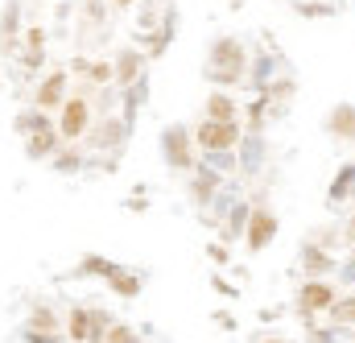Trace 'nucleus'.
Segmentation results:
<instances>
[{
	"label": "nucleus",
	"instance_id": "1",
	"mask_svg": "<svg viewBox=\"0 0 355 343\" xmlns=\"http://www.w3.org/2000/svg\"><path fill=\"white\" fill-rule=\"evenodd\" d=\"M244 75V46L236 37H219L211 46V62H207V79L215 83H236Z\"/></svg>",
	"mask_w": 355,
	"mask_h": 343
},
{
	"label": "nucleus",
	"instance_id": "2",
	"mask_svg": "<svg viewBox=\"0 0 355 343\" xmlns=\"http://www.w3.org/2000/svg\"><path fill=\"white\" fill-rule=\"evenodd\" d=\"M194 137H198V145H202V149L223 153V149H232V145L240 141V124H236V120H202Z\"/></svg>",
	"mask_w": 355,
	"mask_h": 343
},
{
	"label": "nucleus",
	"instance_id": "3",
	"mask_svg": "<svg viewBox=\"0 0 355 343\" xmlns=\"http://www.w3.org/2000/svg\"><path fill=\"white\" fill-rule=\"evenodd\" d=\"M162 149H166V162H170L174 170H190V166H194V158H190V141H186V128H182V124H170V128H166Z\"/></svg>",
	"mask_w": 355,
	"mask_h": 343
},
{
	"label": "nucleus",
	"instance_id": "4",
	"mask_svg": "<svg viewBox=\"0 0 355 343\" xmlns=\"http://www.w3.org/2000/svg\"><path fill=\"white\" fill-rule=\"evenodd\" d=\"M297 306H302V315L331 310V306H335V285H327V281H306L302 294H297Z\"/></svg>",
	"mask_w": 355,
	"mask_h": 343
},
{
	"label": "nucleus",
	"instance_id": "5",
	"mask_svg": "<svg viewBox=\"0 0 355 343\" xmlns=\"http://www.w3.org/2000/svg\"><path fill=\"white\" fill-rule=\"evenodd\" d=\"M58 133H62L67 141H75V137H83V133H87V103H83V99H67V103H62Z\"/></svg>",
	"mask_w": 355,
	"mask_h": 343
},
{
	"label": "nucleus",
	"instance_id": "6",
	"mask_svg": "<svg viewBox=\"0 0 355 343\" xmlns=\"http://www.w3.org/2000/svg\"><path fill=\"white\" fill-rule=\"evenodd\" d=\"M272 236H277V219H272L268 211H252V215H248V249L261 253Z\"/></svg>",
	"mask_w": 355,
	"mask_h": 343
},
{
	"label": "nucleus",
	"instance_id": "7",
	"mask_svg": "<svg viewBox=\"0 0 355 343\" xmlns=\"http://www.w3.org/2000/svg\"><path fill=\"white\" fill-rule=\"evenodd\" d=\"M62 91H67V75L54 71L46 83L37 87V108H54V103H62Z\"/></svg>",
	"mask_w": 355,
	"mask_h": 343
},
{
	"label": "nucleus",
	"instance_id": "8",
	"mask_svg": "<svg viewBox=\"0 0 355 343\" xmlns=\"http://www.w3.org/2000/svg\"><path fill=\"white\" fill-rule=\"evenodd\" d=\"M335 137H355V108L352 103H339L335 112H331V124H327Z\"/></svg>",
	"mask_w": 355,
	"mask_h": 343
},
{
	"label": "nucleus",
	"instance_id": "9",
	"mask_svg": "<svg viewBox=\"0 0 355 343\" xmlns=\"http://www.w3.org/2000/svg\"><path fill=\"white\" fill-rule=\"evenodd\" d=\"M67 327H71V340H91V335H99V331H95V315H91V310H71Z\"/></svg>",
	"mask_w": 355,
	"mask_h": 343
},
{
	"label": "nucleus",
	"instance_id": "10",
	"mask_svg": "<svg viewBox=\"0 0 355 343\" xmlns=\"http://www.w3.org/2000/svg\"><path fill=\"white\" fill-rule=\"evenodd\" d=\"M207 120H236V99L232 95H211L207 99Z\"/></svg>",
	"mask_w": 355,
	"mask_h": 343
},
{
	"label": "nucleus",
	"instance_id": "11",
	"mask_svg": "<svg viewBox=\"0 0 355 343\" xmlns=\"http://www.w3.org/2000/svg\"><path fill=\"white\" fill-rule=\"evenodd\" d=\"M50 149H54V128H50V124H46V128H33V133H29V153H33V158H46Z\"/></svg>",
	"mask_w": 355,
	"mask_h": 343
},
{
	"label": "nucleus",
	"instance_id": "12",
	"mask_svg": "<svg viewBox=\"0 0 355 343\" xmlns=\"http://www.w3.org/2000/svg\"><path fill=\"white\" fill-rule=\"evenodd\" d=\"M112 290H116L120 298H137V294H141V277H132V273H120V269H116V273H112Z\"/></svg>",
	"mask_w": 355,
	"mask_h": 343
},
{
	"label": "nucleus",
	"instance_id": "13",
	"mask_svg": "<svg viewBox=\"0 0 355 343\" xmlns=\"http://www.w3.org/2000/svg\"><path fill=\"white\" fill-rule=\"evenodd\" d=\"M352 182H355V166H343V170H339V178L331 182V203H339L343 194H352Z\"/></svg>",
	"mask_w": 355,
	"mask_h": 343
},
{
	"label": "nucleus",
	"instance_id": "14",
	"mask_svg": "<svg viewBox=\"0 0 355 343\" xmlns=\"http://www.w3.org/2000/svg\"><path fill=\"white\" fill-rule=\"evenodd\" d=\"M331 315H335V323H343V327H355V298H339V302L331 306Z\"/></svg>",
	"mask_w": 355,
	"mask_h": 343
},
{
	"label": "nucleus",
	"instance_id": "15",
	"mask_svg": "<svg viewBox=\"0 0 355 343\" xmlns=\"http://www.w3.org/2000/svg\"><path fill=\"white\" fill-rule=\"evenodd\" d=\"M137 71H141V54H120V83H132L137 79Z\"/></svg>",
	"mask_w": 355,
	"mask_h": 343
},
{
	"label": "nucleus",
	"instance_id": "16",
	"mask_svg": "<svg viewBox=\"0 0 355 343\" xmlns=\"http://www.w3.org/2000/svg\"><path fill=\"white\" fill-rule=\"evenodd\" d=\"M215 182H219V178L211 170H198L194 174V194H198V199H211V194H215Z\"/></svg>",
	"mask_w": 355,
	"mask_h": 343
},
{
	"label": "nucleus",
	"instance_id": "17",
	"mask_svg": "<svg viewBox=\"0 0 355 343\" xmlns=\"http://www.w3.org/2000/svg\"><path fill=\"white\" fill-rule=\"evenodd\" d=\"M331 265H335V260L327 257L322 249H310V253H306V269H310V273H327Z\"/></svg>",
	"mask_w": 355,
	"mask_h": 343
},
{
	"label": "nucleus",
	"instance_id": "18",
	"mask_svg": "<svg viewBox=\"0 0 355 343\" xmlns=\"http://www.w3.org/2000/svg\"><path fill=\"white\" fill-rule=\"evenodd\" d=\"M103 343H137V335H132L124 323H112V327H107V335H103Z\"/></svg>",
	"mask_w": 355,
	"mask_h": 343
},
{
	"label": "nucleus",
	"instance_id": "19",
	"mask_svg": "<svg viewBox=\"0 0 355 343\" xmlns=\"http://www.w3.org/2000/svg\"><path fill=\"white\" fill-rule=\"evenodd\" d=\"M33 327H37V331H54L58 323H54V315H50V310L42 306V310H33Z\"/></svg>",
	"mask_w": 355,
	"mask_h": 343
},
{
	"label": "nucleus",
	"instance_id": "20",
	"mask_svg": "<svg viewBox=\"0 0 355 343\" xmlns=\"http://www.w3.org/2000/svg\"><path fill=\"white\" fill-rule=\"evenodd\" d=\"M257 162H261V137H252V141H248V158H244V166L252 170Z\"/></svg>",
	"mask_w": 355,
	"mask_h": 343
},
{
	"label": "nucleus",
	"instance_id": "21",
	"mask_svg": "<svg viewBox=\"0 0 355 343\" xmlns=\"http://www.w3.org/2000/svg\"><path fill=\"white\" fill-rule=\"evenodd\" d=\"M347 236H352V240H355V219H352V224H347Z\"/></svg>",
	"mask_w": 355,
	"mask_h": 343
},
{
	"label": "nucleus",
	"instance_id": "22",
	"mask_svg": "<svg viewBox=\"0 0 355 343\" xmlns=\"http://www.w3.org/2000/svg\"><path fill=\"white\" fill-rule=\"evenodd\" d=\"M116 4H120V8H128V4H137V0H116Z\"/></svg>",
	"mask_w": 355,
	"mask_h": 343
},
{
	"label": "nucleus",
	"instance_id": "23",
	"mask_svg": "<svg viewBox=\"0 0 355 343\" xmlns=\"http://www.w3.org/2000/svg\"><path fill=\"white\" fill-rule=\"evenodd\" d=\"M261 343H281V340H261Z\"/></svg>",
	"mask_w": 355,
	"mask_h": 343
},
{
	"label": "nucleus",
	"instance_id": "24",
	"mask_svg": "<svg viewBox=\"0 0 355 343\" xmlns=\"http://www.w3.org/2000/svg\"><path fill=\"white\" fill-rule=\"evenodd\" d=\"M352 273H355V265H352Z\"/></svg>",
	"mask_w": 355,
	"mask_h": 343
}]
</instances>
